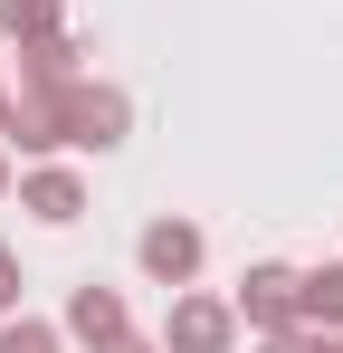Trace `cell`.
<instances>
[{"label": "cell", "instance_id": "5", "mask_svg": "<svg viewBox=\"0 0 343 353\" xmlns=\"http://www.w3.org/2000/svg\"><path fill=\"white\" fill-rule=\"evenodd\" d=\"M305 305H315V315H343V268H324V277L305 287Z\"/></svg>", "mask_w": 343, "mask_h": 353}, {"label": "cell", "instance_id": "4", "mask_svg": "<svg viewBox=\"0 0 343 353\" xmlns=\"http://www.w3.org/2000/svg\"><path fill=\"white\" fill-rule=\"evenodd\" d=\"M286 287H295V277H277V268H267V277L248 287V305H258V315H286Z\"/></svg>", "mask_w": 343, "mask_h": 353}, {"label": "cell", "instance_id": "2", "mask_svg": "<svg viewBox=\"0 0 343 353\" xmlns=\"http://www.w3.org/2000/svg\"><path fill=\"white\" fill-rule=\"evenodd\" d=\"M29 210H39V220H76V181H39V191H29Z\"/></svg>", "mask_w": 343, "mask_h": 353}, {"label": "cell", "instance_id": "7", "mask_svg": "<svg viewBox=\"0 0 343 353\" xmlns=\"http://www.w3.org/2000/svg\"><path fill=\"white\" fill-rule=\"evenodd\" d=\"M0 296H10V268H0Z\"/></svg>", "mask_w": 343, "mask_h": 353}, {"label": "cell", "instance_id": "1", "mask_svg": "<svg viewBox=\"0 0 343 353\" xmlns=\"http://www.w3.org/2000/svg\"><path fill=\"white\" fill-rule=\"evenodd\" d=\"M191 258H200V239H191V230H153V239H143V268H153V277H181Z\"/></svg>", "mask_w": 343, "mask_h": 353}, {"label": "cell", "instance_id": "3", "mask_svg": "<svg viewBox=\"0 0 343 353\" xmlns=\"http://www.w3.org/2000/svg\"><path fill=\"white\" fill-rule=\"evenodd\" d=\"M181 344L210 353V344H220V315H210V305H191V315H181Z\"/></svg>", "mask_w": 343, "mask_h": 353}, {"label": "cell", "instance_id": "6", "mask_svg": "<svg viewBox=\"0 0 343 353\" xmlns=\"http://www.w3.org/2000/svg\"><path fill=\"white\" fill-rule=\"evenodd\" d=\"M0 353H57V344L39 334V325H19V334H0Z\"/></svg>", "mask_w": 343, "mask_h": 353}]
</instances>
